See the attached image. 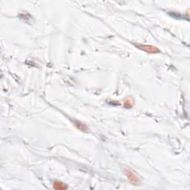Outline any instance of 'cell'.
<instances>
[{
  "mask_svg": "<svg viewBox=\"0 0 190 190\" xmlns=\"http://www.w3.org/2000/svg\"><path fill=\"white\" fill-rule=\"evenodd\" d=\"M123 172L126 176L127 177L128 180H129L130 183L134 186H140L141 184V180H140V177L137 175L136 173L131 169L128 167H125L123 169Z\"/></svg>",
  "mask_w": 190,
  "mask_h": 190,
  "instance_id": "6da1fadb",
  "label": "cell"
},
{
  "mask_svg": "<svg viewBox=\"0 0 190 190\" xmlns=\"http://www.w3.org/2000/svg\"><path fill=\"white\" fill-rule=\"evenodd\" d=\"M135 46L140 50L144 51L148 54H159L161 50L156 46L152 45H144V44H135Z\"/></svg>",
  "mask_w": 190,
  "mask_h": 190,
  "instance_id": "7a4b0ae2",
  "label": "cell"
},
{
  "mask_svg": "<svg viewBox=\"0 0 190 190\" xmlns=\"http://www.w3.org/2000/svg\"><path fill=\"white\" fill-rule=\"evenodd\" d=\"M73 123H74V125L75 127H76L77 129L80 130L81 131H86L88 129V126H87L86 125H85L84 123H81V122H80V121L74 120V121H73Z\"/></svg>",
  "mask_w": 190,
  "mask_h": 190,
  "instance_id": "3957f363",
  "label": "cell"
},
{
  "mask_svg": "<svg viewBox=\"0 0 190 190\" xmlns=\"http://www.w3.org/2000/svg\"><path fill=\"white\" fill-rule=\"evenodd\" d=\"M54 188L57 190H62L68 189V187L65 183H62L60 181H58V180H56L54 183Z\"/></svg>",
  "mask_w": 190,
  "mask_h": 190,
  "instance_id": "277c9868",
  "label": "cell"
},
{
  "mask_svg": "<svg viewBox=\"0 0 190 190\" xmlns=\"http://www.w3.org/2000/svg\"><path fill=\"white\" fill-rule=\"evenodd\" d=\"M132 105H133V104L131 103V100H126V102H125V103H124V105L127 108L131 107V106H132Z\"/></svg>",
  "mask_w": 190,
  "mask_h": 190,
  "instance_id": "5b68a950",
  "label": "cell"
}]
</instances>
